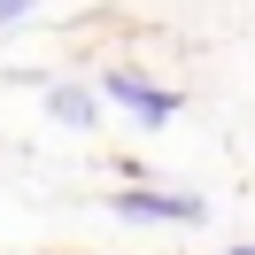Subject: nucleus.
<instances>
[{
	"label": "nucleus",
	"instance_id": "obj_1",
	"mask_svg": "<svg viewBox=\"0 0 255 255\" xmlns=\"http://www.w3.org/2000/svg\"><path fill=\"white\" fill-rule=\"evenodd\" d=\"M101 93H109V101H124V109L139 116L147 131H162V124L178 116V93H170V85H147L139 70H109V78H101Z\"/></svg>",
	"mask_w": 255,
	"mask_h": 255
},
{
	"label": "nucleus",
	"instance_id": "obj_2",
	"mask_svg": "<svg viewBox=\"0 0 255 255\" xmlns=\"http://www.w3.org/2000/svg\"><path fill=\"white\" fill-rule=\"evenodd\" d=\"M109 209H116V217H139V224H162V217H170V224H201V217H209L193 193H147V186L109 193Z\"/></svg>",
	"mask_w": 255,
	"mask_h": 255
},
{
	"label": "nucleus",
	"instance_id": "obj_3",
	"mask_svg": "<svg viewBox=\"0 0 255 255\" xmlns=\"http://www.w3.org/2000/svg\"><path fill=\"white\" fill-rule=\"evenodd\" d=\"M47 109H54V124H70V131H93V93H78V85H54L47 93Z\"/></svg>",
	"mask_w": 255,
	"mask_h": 255
},
{
	"label": "nucleus",
	"instance_id": "obj_4",
	"mask_svg": "<svg viewBox=\"0 0 255 255\" xmlns=\"http://www.w3.org/2000/svg\"><path fill=\"white\" fill-rule=\"evenodd\" d=\"M23 8H31V0H0V23H16V16H23Z\"/></svg>",
	"mask_w": 255,
	"mask_h": 255
},
{
	"label": "nucleus",
	"instance_id": "obj_5",
	"mask_svg": "<svg viewBox=\"0 0 255 255\" xmlns=\"http://www.w3.org/2000/svg\"><path fill=\"white\" fill-rule=\"evenodd\" d=\"M224 255H255V248H224Z\"/></svg>",
	"mask_w": 255,
	"mask_h": 255
}]
</instances>
